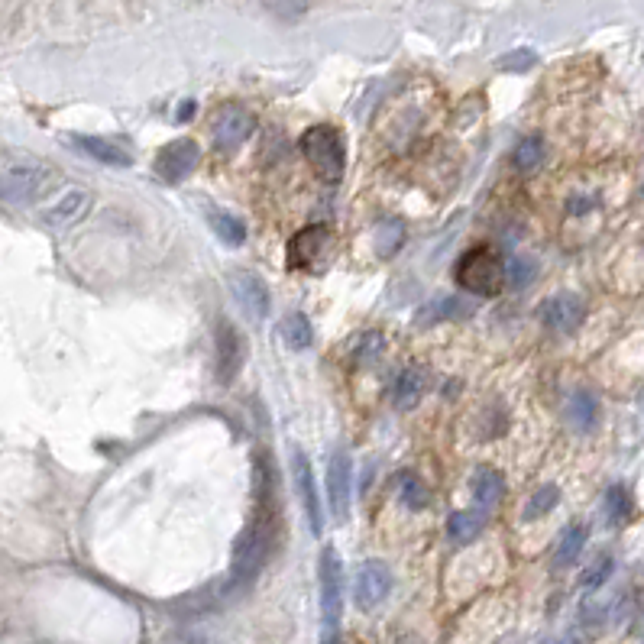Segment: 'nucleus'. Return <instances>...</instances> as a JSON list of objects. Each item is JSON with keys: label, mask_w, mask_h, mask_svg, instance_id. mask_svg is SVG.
I'll return each mask as SVG.
<instances>
[{"label": "nucleus", "mask_w": 644, "mask_h": 644, "mask_svg": "<svg viewBox=\"0 0 644 644\" xmlns=\"http://www.w3.org/2000/svg\"><path fill=\"white\" fill-rule=\"evenodd\" d=\"M279 544V505H276V473H272V463L266 457L256 460V509L250 515V522L240 531L237 547H234V564H230V583H227V596L230 593H243L250 589L253 580L263 573L269 564L272 551Z\"/></svg>", "instance_id": "f257e3e1"}, {"label": "nucleus", "mask_w": 644, "mask_h": 644, "mask_svg": "<svg viewBox=\"0 0 644 644\" xmlns=\"http://www.w3.org/2000/svg\"><path fill=\"white\" fill-rule=\"evenodd\" d=\"M59 169L43 159H20L0 169V201L4 204H36L59 185Z\"/></svg>", "instance_id": "f03ea898"}, {"label": "nucleus", "mask_w": 644, "mask_h": 644, "mask_svg": "<svg viewBox=\"0 0 644 644\" xmlns=\"http://www.w3.org/2000/svg\"><path fill=\"white\" fill-rule=\"evenodd\" d=\"M454 279L460 289H467L470 295L492 298V295H499L505 285V263L492 246H473V250L460 256Z\"/></svg>", "instance_id": "7ed1b4c3"}, {"label": "nucleus", "mask_w": 644, "mask_h": 644, "mask_svg": "<svg viewBox=\"0 0 644 644\" xmlns=\"http://www.w3.org/2000/svg\"><path fill=\"white\" fill-rule=\"evenodd\" d=\"M301 156H305L314 172H318L327 185H337L340 178H344V166H347V153H344V140H340V133L334 127H311L301 133Z\"/></svg>", "instance_id": "20e7f679"}, {"label": "nucleus", "mask_w": 644, "mask_h": 644, "mask_svg": "<svg viewBox=\"0 0 644 644\" xmlns=\"http://www.w3.org/2000/svg\"><path fill=\"white\" fill-rule=\"evenodd\" d=\"M337 250V234L324 224H311L289 240V269H318Z\"/></svg>", "instance_id": "39448f33"}, {"label": "nucleus", "mask_w": 644, "mask_h": 644, "mask_svg": "<svg viewBox=\"0 0 644 644\" xmlns=\"http://www.w3.org/2000/svg\"><path fill=\"white\" fill-rule=\"evenodd\" d=\"M256 127L253 114L246 111L240 104H224L221 111L211 117V136H214V146L221 149V153H234L240 149L246 140H250V133Z\"/></svg>", "instance_id": "423d86ee"}, {"label": "nucleus", "mask_w": 644, "mask_h": 644, "mask_svg": "<svg viewBox=\"0 0 644 644\" xmlns=\"http://www.w3.org/2000/svg\"><path fill=\"white\" fill-rule=\"evenodd\" d=\"M318 580H321V612L327 628H334L340 619V609H344V567H340L337 551L331 544L321 551V564H318Z\"/></svg>", "instance_id": "0eeeda50"}, {"label": "nucleus", "mask_w": 644, "mask_h": 644, "mask_svg": "<svg viewBox=\"0 0 644 644\" xmlns=\"http://www.w3.org/2000/svg\"><path fill=\"white\" fill-rule=\"evenodd\" d=\"M198 159H201V149H198L195 140H172V143H166L159 149L156 175L162 178V182L178 185L198 169Z\"/></svg>", "instance_id": "6e6552de"}, {"label": "nucleus", "mask_w": 644, "mask_h": 644, "mask_svg": "<svg viewBox=\"0 0 644 644\" xmlns=\"http://www.w3.org/2000/svg\"><path fill=\"white\" fill-rule=\"evenodd\" d=\"M392 593V570L382 560H366L353 577V599L360 609H376Z\"/></svg>", "instance_id": "1a4fd4ad"}, {"label": "nucleus", "mask_w": 644, "mask_h": 644, "mask_svg": "<svg viewBox=\"0 0 644 644\" xmlns=\"http://www.w3.org/2000/svg\"><path fill=\"white\" fill-rule=\"evenodd\" d=\"M350 492H353V463H350V454H347V450H334L331 463H327V502H331L334 518H347Z\"/></svg>", "instance_id": "9d476101"}, {"label": "nucleus", "mask_w": 644, "mask_h": 644, "mask_svg": "<svg viewBox=\"0 0 644 644\" xmlns=\"http://www.w3.org/2000/svg\"><path fill=\"white\" fill-rule=\"evenodd\" d=\"M91 204H94V195L85 188H72V191H65V195L59 201H52L49 208L43 211V221L52 227V230H68V227H75L81 224L88 217L91 211Z\"/></svg>", "instance_id": "9b49d317"}, {"label": "nucleus", "mask_w": 644, "mask_h": 644, "mask_svg": "<svg viewBox=\"0 0 644 644\" xmlns=\"http://www.w3.org/2000/svg\"><path fill=\"white\" fill-rule=\"evenodd\" d=\"M292 470H295V489L301 496V509H305V518H308V528L311 534L318 538L324 531V518H321V502H318V486H314V473H311V460L295 450L292 454Z\"/></svg>", "instance_id": "f8f14e48"}, {"label": "nucleus", "mask_w": 644, "mask_h": 644, "mask_svg": "<svg viewBox=\"0 0 644 644\" xmlns=\"http://www.w3.org/2000/svg\"><path fill=\"white\" fill-rule=\"evenodd\" d=\"M243 337L237 334V327L230 324H221L217 327V379L230 386V382L237 379L240 366H243Z\"/></svg>", "instance_id": "ddd939ff"}, {"label": "nucleus", "mask_w": 644, "mask_h": 644, "mask_svg": "<svg viewBox=\"0 0 644 644\" xmlns=\"http://www.w3.org/2000/svg\"><path fill=\"white\" fill-rule=\"evenodd\" d=\"M230 285H234V295L240 301V308L250 314L253 321L266 318L269 314V289L256 272H234V276H230Z\"/></svg>", "instance_id": "4468645a"}, {"label": "nucleus", "mask_w": 644, "mask_h": 644, "mask_svg": "<svg viewBox=\"0 0 644 644\" xmlns=\"http://www.w3.org/2000/svg\"><path fill=\"white\" fill-rule=\"evenodd\" d=\"M541 318H544L547 327H551V331H557V334H573V331L580 327V321H583V301H580L577 295H570V292L554 295V298L541 308Z\"/></svg>", "instance_id": "2eb2a0df"}, {"label": "nucleus", "mask_w": 644, "mask_h": 644, "mask_svg": "<svg viewBox=\"0 0 644 644\" xmlns=\"http://www.w3.org/2000/svg\"><path fill=\"white\" fill-rule=\"evenodd\" d=\"M424 386H428V379H424L421 369L418 366H405L399 373V379H395V386H392V405L399 411H411L421 402Z\"/></svg>", "instance_id": "dca6fc26"}, {"label": "nucleus", "mask_w": 644, "mask_h": 644, "mask_svg": "<svg viewBox=\"0 0 644 644\" xmlns=\"http://www.w3.org/2000/svg\"><path fill=\"white\" fill-rule=\"evenodd\" d=\"M470 492H473V502L479 505V509H492V505L502 499L505 479L499 470H492V467H476L470 476Z\"/></svg>", "instance_id": "f3484780"}, {"label": "nucleus", "mask_w": 644, "mask_h": 644, "mask_svg": "<svg viewBox=\"0 0 644 644\" xmlns=\"http://www.w3.org/2000/svg\"><path fill=\"white\" fill-rule=\"evenodd\" d=\"M81 153H88L91 159L104 162V166H117V169H127L130 166V156L111 140H101V136H75L72 140Z\"/></svg>", "instance_id": "a211bd4d"}, {"label": "nucleus", "mask_w": 644, "mask_h": 644, "mask_svg": "<svg viewBox=\"0 0 644 644\" xmlns=\"http://www.w3.org/2000/svg\"><path fill=\"white\" fill-rule=\"evenodd\" d=\"M567 418L577 431H593L596 428V418H599V402L593 392H573L570 408H567Z\"/></svg>", "instance_id": "6ab92c4d"}, {"label": "nucleus", "mask_w": 644, "mask_h": 644, "mask_svg": "<svg viewBox=\"0 0 644 644\" xmlns=\"http://www.w3.org/2000/svg\"><path fill=\"white\" fill-rule=\"evenodd\" d=\"M586 538H589L586 525H570V528H564V534H560V541H557V547H554V567H570L573 560L580 557L583 547H586Z\"/></svg>", "instance_id": "aec40b11"}, {"label": "nucleus", "mask_w": 644, "mask_h": 644, "mask_svg": "<svg viewBox=\"0 0 644 644\" xmlns=\"http://www.w3.org/2000/svg\"><path fill=\"white\" fill-rule=\"evenodd\" d=\"M279 334L285 340V347H292V350H308L311 340H314L311 321L305 318V314H289V318L279 324Z\"/></svg>", "instance_id": "412c9836"}, {"label": "nucleus", "mask_w": 644, "mask_h": 644, "mask_svg": "<svg viewBox=\"0 0 644 644\" xmlns=\"http://www.w3.org/2000/svg\"><path fill=\"white\" fill-rule=\"evenodd\" d=\"M515 169L518 172H534V169H541V162H544V140L541 136H525L522 143L515 146Z\"/></svg>", "instance_id": "4be33fe9"}, {"label": "nucleus", "mask_w": 644, "mask_h": 644, "mask_svg": "<svg viewBox=\"0 0 644 644\" xmlns=\"http://www.w3.org/2000/svg\"><path fill=\"white\" fill-rule=\"evenodd\" d=\"M405 243V224L402 221H386L376 230V256L379 259H392L402 250Z\"/></svg>", "instance_id": "5701e85b"}, {"label": "nucleus", "mask_w": 644, "mask_h": 644, "mask_svg": "<svg viewBox=\"0 0 644 644\" xmlns=\"http://www.w3.org/2000/svg\"><path fill=\"white\" fill-rule=\"evenodd\" d=\"M479 528H483V518L473 512H454L447 518V534L454 544H470L479 534Z\"/></svg>", "instance_id": "b1692460"}, {"label": "nucleus", "mask_w": 644, "mask_h": 644, "mask_svg": "<svg viewBox=\"0 0 644 644\" xmlns=\"http://www.w3.org/2000/svg\"><path fill=\"white\" fill-rule=\"evenodd\" d=\"M211 227H214V234L221 237L227 246H240L243 240H246V227H243V221L240 217H234V214H227V211H214L211 217Z\"/></svg>", "instance_id": "393cba45"}, {"label": "nucleus", "mask_w": 644, "mask_h": 644, "mask_svg": "<svg viewBox=\"0 0 644 644\" xmlns=\"http://www.w3.org/2000/svg\"><path fill=\"white\" fill-rule=\"evenodd\" d=\"M606 515L612 525H625L632 518V496H628L625 486H612L606 492Z\"/></svg>", "instance_id": "a878e982"}, {"label": "nucleus", "mask_w": 644, "mask_h": 644, "mask_svg": "<svg viewBox=\"0 0 644 644\" xmlns=\"http://www.w3.org/2000/svg\"><path fill=\"white\" fill-rule=\"evenodd\" d=\"M560 502V489L557 486H541L534 496L528 499V505H525V522H534V518H544L547 512L554 509V505Z\"/></svg>", "instance_id": "bb28decb"}, {"label": "nucleus", "mask_w": 644, "mask_h": 644, "mask_svg": "<svg viewBox=\"0 0 644 644\" xmlns=\"http://www.w3.org/2000/svg\"><path fill=\"white\" fill-rule=\"evenodd\" d=\"M399 492L408 509H424V505H428V486H424L421 476H415V473L399 476Z\"/></svg>", "instance_id": "cd10ccee"}, {"label": "nucleus", "mask_w": 644, "mask_h": 644, "mask_svg": "<svg viewBox=\"0 0 644 644\" xmlns=\"http://www.w3.org/2000/svg\"><path fill=\"white\" fill-rule=\"evenodd\" d=\"M470 311V305L467 301H460V298H437V301H431L428 308H424L421 314L424 318H418V321H441V318H457V314H467Z\"/></svg>", "instance_id": "c85d7f7f"}, {"label": "nucleus", "mask_w": 644, "mask_h": 644, "mask_svg": "<svg viewBox=\"0 0 644 644\" xmlns=\"http://www.w3.org/2000/svg\"><path fill=\"white\" fill-rule=\"evenodd\" d=\"M382 347H386V344H382V334H376V331L356 337V340H353V350H350V353H353V363H356V366H369V363H373L376 356L382 353Z\"/></svg>", "instance_id": "c756f323"}, {"label": "nucleus", "mask_w": 644, "mask_h": 644, "mask_svg": "<svg viewBox=\"0 0 644 644\" xmlns=\"http://www.w3.org/2000/svg\"><path fill=\"white\" fill-rule=\"evenodd\" d=\"M612 557L609 554H599L593 564H589L586 570H583V577H580V586L583 589H596V586H602L609 580V573H612Z\"/></svg>", "instance_id": "7c9ffc66"}, {"label": "nucleus", "mask_w": 644, "mask_h": 644, "mask_svg": "<svg viewBox=\"0 0 644 644\" xmlns=\"http://www.w3.org/2000/svg\"><path fill=\"white\" fill-rule=\"evenodd\" d=\"M534 263L531 259H515V263H509V269H505V282H512L515 289H522V285H528L534 279Z\"/></svg>", "instance_id": "2f4dec72"}, {"label": "nucleus", "mask_w": 644, "mask_h": 644, "mask_svg": "<svg viewBox=\"0 0 644 644\" xmlns=\"http://www.w3.org/2000/svg\"><path fill=\"white\" fill-rule=\"evenodd\" d=\"M515 59H502V68H528L534 65V52H512Z\"/></svg>", "instance_id": "473e14b6"}, {"label": "nucleus", "mask_w": 644, "mask_h": 644, "mask_svg": "<svg viewBox=\"0 0 644 644\" xmlns=\"http://www.w3.org/2000/svg\"><path fill=\"white\" fill-rule=\"evenodd\" d=\"M188 117H195V101H185L182 111H178V120H188Z\"/></svg>", "instance_id": "72a5a7b5"}, {"label": "nucleus", "mask_w": 644, "mask_h": 644, "mask_svg": "<svg viewBox=\"0 0 644 644\" xmlns=\"http://www.w3.org/2000/svg\"><path fill=\"white\" fill-rule=\"evenodd\" d=\"M321 644H344V641H340V638H337V632H334V628H327V635H324V641H321Z\"/></svg>", "instance_id": "f704fd0d"}]
</instances>
